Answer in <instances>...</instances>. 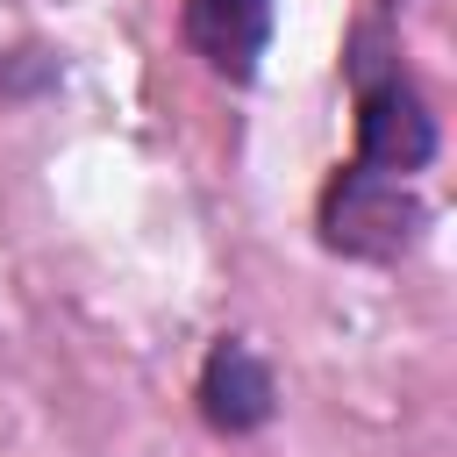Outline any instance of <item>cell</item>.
Listing matches in <instances>:
<instances>
[{
	"instance_id": "1",
	"label": "cell",
	"mask_w": 457,
	"mask_h": 457,
	"mask_svg": "<svg viewBox=\"0 0 457 457\" xmlns=\"http://www.w3.org/2000/svg\"><path fill=\"white\" fill-rule=\"evenodd\" d=\"M350 86H357V157L364 171H386V179H414L436 164V114L428 100L414 93V79L400 71V57L364 29L350 43Z\"/></svg>"
},
{
	"instance_id": "2",
	"label": "cell",
	"mask_w": 457,
	"mask_h": 457,
	"mask_svg": "<svg viewBox=\"0 0 457 457\" xmlns=\"http://www.w3.org/2000/svg\"><path fill=\"white\" fill-rule=\"evenodd\" d=\"M428 207L414 200V179H386L364 164H343L321 193V243L364 264H393L414 236H421Z\"/></svg>"
},
{
	"instance_id": "3",
	"label": "cell",
	"mask_w": 457,
	"mask_h": 457,
	"mask_svg": "<svg viewBox=\"0 0 457 457\" xmlns=\"http://www.w3.org/2000/svg\"><path fill=\"white\" fill-rule=\"evenodd\" d=\"M271 21H278V0H186L179 7V29H186L193 57L228 86L257 79V64L271 50Z\"/></svg>"
},
{
	"instance_id": "4",
	"label": "cell",
	"mask_w": 457,
	"mask_h": 457,
	"mask_svg": "<svg viewBox=\"0 0 457 457\" xmlns=\"http://www.w3.org/2000/svg\"><path fill=\"white\" fill-rule=\"evenodd\" d=\"M193 400H200V421H207L214 436H250V428L271 421L278 378H271V364H264L243 336H221V343L207 350V364H200Z\"/></svg>"
}]
</instances>
